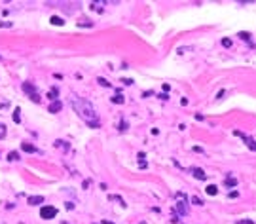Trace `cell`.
<instances>
[{
	"mask_svg": "<svg viewBox=\"0 0 256 224\" xmlns=\"http://www.w3.org/2000/svg\"><path fill=\"white\" fill-rule=\"evenodd\" d=\"M0 27H11L10 21H0Z\"/></svg>",
	"mask_w": 256,
	"mask_h": 224,
	"instance_id": "cell-26",
	"label": "cell"
},
{
	"mask_svg": "<svg viewBox=\"0 0 256 224\" xmlns=\"http://www.w3.org/2000/svg\"><path fill=\"white\" fill-rule=\"evenodd\" d=\"M192 203H194V205H203V201L199 199L197 196H194V198H192Z\"/></svg>",
	"mask_w": 256,
	"mask_h": 224,
	"instance_id": "cell-22",
	"label": "cell"
},
{
	"mask_svg": "<svg viewBox=\"0 0 256 224\" xmlns=\"http://www.w3.org/2000/svg\"><path fill=\"white\" fill-rule=\"evenodd\" d=\"M0 131H2V133H6V125H4V124H0Z\"/></svg>",
	"mask_w": 256,
	"mask_h": 224,
	"instance_id": "cell-33",
	"label": "cell"
},
{
	"mask_svg": "<svg viewBox=\"0 0 256 224\" xmlns=\"http://www.w3.org/2000/svg\"><path fill=\"white\" fill-rule=\"evenodd\" d=\"M239 224H254V222H252V220H241Z\"/></svg>",
	"mask_w": 256,
	"mask_h": 224,
	"instance_id": "cell-32",
	"label": "cell"
},
{
	"mask_svg": "<svg viewBox=\"0 0 256 224\" xmlns=\"http://www.w3.org/2000/svg\"><path fill=\"white\" fill-rule=\"evenodd\" d=\"M237 196H239V192H237V190H233V192H230V198H231V199H233V198H237Z\"/></svg>",
	"mask_w": 256,
	"mask_h": 224,
	"instance_id": "cell-28",
	"label": "cell"
},
{
	"mask_svg": "<svg viewBox=\"0 0 256 224\" xmlns=\"http://www.w3.org/2000/svg\"><path fill=\"white\" fill-rule=\"evenodd\" d=\"M176 198L180 199L179 203H176V209H179V215H186V213H188V209H186V201H184V199H186V196H184V194L180 192V194H176Z\"/></svg>",
	"mask_w": 256,
	"mask_h": 224,
	"instance_id": "cell-4",
	"label": "cell"
},
{
	"mask_svg": "<svg viewBox=\"0 0 256 224\" xmlns=\"http://www.w3.org/2000/svg\"><path fill=\"white\" fill-rule=\"evenodd\" d=\"M159 99H163V101H167V99H169V95H167V93H161V95H159Z\"/></svg>",
	"mask_w": 256,
	"mask_h": 224,
	"instance_id": "cell-31",
	"label": "cell"
},
{
	"mask_svg": "<svg viewBox=\"0 0 256 224\" xmlns=\"http://www.w3.org/2000/svg\"><path fill=\"white\" fill-rule=\"evenodd\" d=\"M110 101H112L114 105H123V103H125V97L122 95V93H116V95H114Z\"/></svg>",
	"mask_w": 256,
	"mask_h": 224,
	"instance_id": "cell-9",
	"label": "cell"
},
{
	"mask_svg": "<svg viewBox=\"0 0 256 224\" xmlns=\"http://www.w3.org/2000/svg\"><path fill=\"white\" fill-rule=\"evenodd\" d=\"M89 184H91V180H84V190H87Z\"/></svg>",
	"mask_w": 256,
	"mask_h": 224,
	"instance_id": "cell-29",
	"label": "cell"
},
{
	"mask_svg": "<svg viewBox=\"0 0 256 224\" xmlns=\"http://www.w3.org/2000/svg\"><path fill=\"white\" fill-rule=\"evenodd\" d=\"M70 105H72L74 112L78 114V116H80L84 122H87L89 127H99V125H101V124H99L95 108H93V105H91L89 101H85V99L78 97V95H72V97H70Z\"/></svg>",
	"mask_w": 256,
	"mask_h": 224,
	"instance_id": "cell-1",
	"label": "cell"
},
{
	"mask_svg": "<svg viewBox=\"0 0 256 224\" xmlns=\"http://www.w3.org/2000/svg\"><path fill=\"white\" fill-rule=\"evenodd\" d=\"M57 95H59V89H57V88H51L48 91V99L49 101H57Z\"/></svg>",
	"mask_w": 256,
	"mask_h": 224,
	"instance_id": "cell-12",
	"label": "cell"
},
{
	"mask_svg": "<svg viewBox=\"0 0 256 224\" xmlns=\"http://www.w3.org/2000/svg\"><path fill=\"white\" fill-rule=\"evenodd\" d=\"M8 160H10V162H15V160H19V154L15 152V150H13V152H10V154H8Z\"/></svg>",
	"mask_w": 256,
	"mask_h": 224,
	"instance_id": "cell-17",
	"label": "cell"
},
{
	"mask_svg": "<svg viewBox=\"0 0 256 224\" xmlns=\"http://www.w3.org/2000/svg\"><path fill=\"white\" fill-rule=\"evenodd\" d=\"M224 186H228V188H233V186H237V180H235V179H231V177H228V179H226V182H224Z\"/></svg>",
	"mask_w": 256,
	"mask_h": 224,
	"instance_id": "cell-15",
	"label": "cell"
},
{
	"mask_svg": "<svg viewBox=\"0 0 256 224\" xmlns=\"http://www.w3.org/2000/svg\"><path fill=\"white\" fill-rule=\"evenodd\" d=\"M42 201H44L42 196H31V198H28V203H31V205H40Z\"/></svg>",
	"mask_w": 256,
	"mask_h": 224,
	"instance_id": "cell-11",
	"label": "cell"
},
{
	"mask_svg": "<svg viewBox=\"0 0 256 224\" xmlns=\"http://www.w3.org/2000/svg\"><path fill=\"white\" fill-rule=\"evenodd\" d=\"M239 38H241V40H245V42H251V34L243 31V32H239Z\"/></svg>",
	"mask_w": 256,
	"mask_h": 224,
	"instance_id": "cell-16",
	"label": "cell"
},
{
	"mask_svg": "<svg viewBox=\"0 0 256 224\" xmlns=\"http://www.w3.org/2000/svg\"><path fill=\"white\" fill-rule=\"evenodd\" d=\"M222 46L224 48H231V40L230 38H222Z\"/></svg>",
	"mask_w": 256,
	"mask_h": 224,
	"instance_id": "cell-21",
	"label": "cell"
},
{
	"mask_svg": "<svg viewBox=\"0 0 256 224\" xmlns=\"http://www.w3.org/2000/svg\"><path fill=\"white\" fill-rule=\"evenodd\" d=\"M122 82H123L125 85H131V84H133V80H131V78H123V80H122Z\"/></svg>",
	"mask_w": 256,
	"mask_h": 224,
	"instance_id": "cell-25",
	"label": "cell"
},
{
	"mask_svg": "<svg viewBox=\"0 0 256 224\" xmlns=\"http://www.w3.org/2000/svg\"><path fill=\"white\" fill-rule=\"evenodd\" d=\"M110 199H112V201H120L122 205H125V201H123L122 198H120V196H110Z\"/></svg>",
	"mask_w": 256,
	"mask_h": 224,
	"instance_id": "cell-23",
	"label": "cell"
},
{
	"mask_svg": "<svg viewBox=\"0 0 256 224\" xmlns=\"http://www.w3.org/2000/svg\"><path fill=\"white\" fill-rule=\"evenodd\" d=\"M49 23L55 25V27H61V25H65V19H61L59 15H51L49 17Z\"/></svg>",
	"mask_w": 256,
	"mask_h": 224,
	"instance_id": "cell-8",
	"label": "cell"
},
{
	"mask_svg": "<svg viewBox=\"0 0 256 224\" xmlns=\"http://www.w3.org/2000/svg\"><path fill=\"white\" fill-rule=\"evenodd\" d=\"M233 133H235L237 137H241V139H245V142H247V146H248V148H252V150H256V142H252V139H248V137H247L245 133H241V131H237V129H235V131H233Z\"/></svg>",
	"mask_w": 256,
	"mask_h": 224,
	"instance_id": "cell-6",
	"label": "cell"
},
{
	"mask_svg": "<svg viewBox=\"0 0 256 224\" xmlns=\"http://www.w3.org/2000/svg\"><path fill=\"white\" fill-rule=\"evenodd\" d=\"M23 91L28 93V97H31V101H34V103H40V95H38V91L36 88L31 84V82H23Z\"/></svg>",
	"mask_w": 256,
	"mask_h": 224,
	"instance_id": "cell-2",
	"label": "cell"
},
{
	"mask_svg": "<svg viewBox=\"0 0 256 224\" xmlns=\"http://www.w3.org/2000/svg\"><path fill=\"white\" fill-rule=\"evenodd\" d=\"M224 95H226V91H224V89H220V91H218V95H216V99H222Z\"/></svg>",
	"mask_w": 256,
	"mask_h": 224,
	"instance_id": "cell-27",
	"label": "cell"
},
{
	"mask_svg": "<svg viewBox=\"0 0 256 224\" xmlns=\"http://www.w3.org/2000/svg\"><path fill=\"white\" fill-rule=\"evenodd\" d=\"M63 224H67V222H63Z\"/></svg>",
	"mask_w": 256,
	"mask_h": 224,
	"instance_id": "cell-34",
	"label": "cell"
},
{
	"mask_svg": "<svg viewBox=\"0 0 256 224\" xmlns=\"http://www.w3.org/2000/svg\"><path fill=\"white\" fill-rule=\"evenodd\" d=\"M61 108H63V103H61V101H53V103L49 105V112H51V114H57Z\"/></svg>",
	"mask_w": 256,
	"mask_h": 224,
	"instance_id": "cell-7",
	"label": "cell"
},
{
	"mask_svg": "<svg viewBox=\"0 0 256 224\" xmlns=\"http://www.w3.org/2000/svg\"><path fill=\"white\" fill-rule=\"evenodd\" d=\"M40 216H42L44 220L55 219V216H57V209H55V207H51V205H46V207H42V209H40Z\"/></svg>",
	"mask_w": 256,
	"mask_h": 224,
	"instance_id": "cell-3",
	"label": "cell"
},
{
	"mask_svg": "<svg viewBox=\"0 0 256 224\" xmlns=\"http://www.w3.org/2000/svg\"><path fill=\"white\" fill-rule=\"evenodd\" d=\"M169 89H171V85H169V84H163V91H165V93H167Z\"/></svg>",
	"mask_w": 256,
	"mask_h": 224,
	"instance_id": "cell-30",
	"label": "cell"
},
{
	"mask_svg": "<svg viewBox=\"0 0 256 224\" xmlns=\"http://www.w3.org/2000/svg\"><path fill=\"white\" fill-rule=\"evenodd\" d=\"M55 146H59V148H65V150H67V148H68V144H67L65 141H55Z\"/></svg>",
	"mask_w": 256,
	"mask_h": 224,
	"instance_id": "cell-20",
	"label": "cell"
},
{
	"mask_svg": "<svg viewBox=\"0 0 256 224\" xmlns=\"http://www.w3.org/2000/svg\"><path fill=\"white\" fill-rule=\"evenodd\" d=\"M125 129H127V122H120V131H125Z\"/></svg>",
	"mask_w": 256,
	"mask_h": 224,
	"instance_id": "cell-24",
	"label": "cell"
},
{
	"mask_svg": "<svg viewBox=\"0 0 256 224\" xmlns=\"http://www.w3.org/2000/svg\"><path fill=\"white\" fill-rule=\"evenodd\" d=\"M190 173H192V175H194L197 180H207V175H205V171H203L201 167H192Z\"/></svg>",
	"mask_w": 256,
	"mask_h": 224,
	"instance_id": "cell-5",
	"label": "cell"
},
{
	"mask_svg": "<svg viewBox=\"0 0 256 224\" xmlns=\"http://www.w3.org/2000/svg\"><path fill=\"white\" fill-rule=\"evenodd\" d=\"M144 158H146L144 152H139V165H140V169H146L148 167V163L144 162Z\"/></svg>",
	"mask_w": 256,
	"mask_h": 224,
	"instance_id": "cell-14",
	"label": "cell"
},
{
	"mask_svg": "<svg viewBox=\"0 0 256 224\" xmlns=\"http://www.w3.org/2000/svg\"><path fill=\"white\" fill-rule=\"evenodd\" d=\"M97 82L103 85V88H110V82L108 80H104V78H97Z\"/></svg>",
	"mask_w": 256,
	"mask_h": 224,
	"instance_id": "cell-18",
	"label": "cell"
},
{
	"mask_svg": "<svg viewBox=\"0 0 256 224\" xmlns=\"http://www.w3.org/2000/svg\"><path fill=\"white\" fill-rule=\"evenodd\" d=\"M13 122H15V124H19V122H21V114H19V108H17V110H13Z\"/></svg>",
	"mask_w": 256,
	"mask_h": 224,
	"instance_id": "cell-19",
	"label": "cell"
},
{
	"mask_svg": "<svg viewBox=\"0 0 256 224\" xmlns=\"http://www.w3.org/2000/svg\"><path fill=\"white\" fill-rule=\"evenodd\" d=\"M21 148H23L25 152H28V154H36V152H38V150L34 148L32 144H28V142H23V144H21Z\"/></svg>",
	"mask_w": 256,
	"mask_h": 224,
	"instance_id": "cell-10",
	"label": "cell"
},
{
	"mask_svg": "<svg viewBox=\"0 0 256 224\" xmlns=\"http://www.w3.org/2000/svg\"><path fill=\"white\" fill-rule=\"evenodd\" d=\"M205 192H207L209 196H216V194H218V188H216L215 184H209L207 188H205Z\"/></svg>",
	"mask_w": 256,
	"mask_h": 224,
	"instance_id": "cell-13",
	"label": "cell"
}]
</instances>
